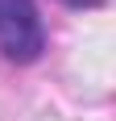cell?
<instances>
[{"label":"cell","instance_id":"6da1fadb","mask_svg":"<svg viewBox=\"0 0 116 121\" xmlns=\"http://www.w3.org/2000/svg\"><path fill=\"white\" fill-rule=\"evenodd\" d=\"M46 46L33 0H0V54L12 63H33Z\"/></svg>","mask_w":116,"mask_h":121},{"label":"cell","instance_id":"7a4b0ae2","mask_svg":"<svg viewBox=\"0 0 116 121\" xmlns=\"http://www.w3.org/2000/svg\"><path fill=\"white\" fill-rule=\"evenodd\" d=\"M62 4H70V9H95V4H104V0H62Z\"/></svg>","mask_w":116,"mask_h":121}]
</instances>
